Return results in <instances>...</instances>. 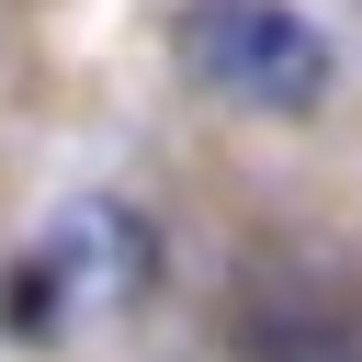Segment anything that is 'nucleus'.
I'll return each mask as SVG.
<instances>
[{
	"label": "nucleus",
	"instance_id": "nucleus-1",
	"mask_svg": "<svg viewBox=\"0 0 362 362\" xmlns=\"http://www.w3.org/2000/svg\"><path fill=\"white\" fill-rule=\"evenodd\" d=\"M181 68L238 113H317L339 90V45L305 0H181Z\"/></svg>",
	"mask_w": 362,
	"mask_h": 362
},
{
	"label": "nucleus",
	"instance_id": "nucleus-2",
	"mask_svg": "<svg viewBox=\"0 0 362 362\" xmlns=\"http://www.w3.org/2000/svg\"><path fill=\"white\" fill-rule=\"evenodd\" d=\"M238 362H362V305L328 283H249L226 317Z\"/></svg>",
	"mask_w": 362,
	"mask_h": 362
}]
</instances>
